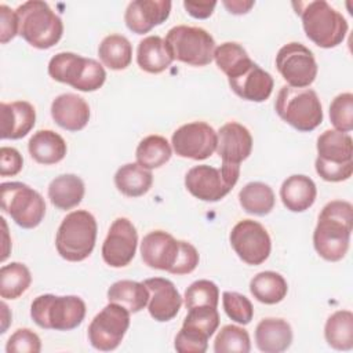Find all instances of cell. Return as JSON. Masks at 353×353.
Segmentation results:
<instances>
[{"mask_svg":"<svg viewBox=\"0 0 353 353\" xmlns=\"http://www.w3.org/2000/svg\"><path fill=\"white\" fill-rule=\"evenodd\" d=\"M216 134V153L222 159V164L240 165L243 160L248 159L252 152V137L247 127L230 121L223 124Z\"/></svg>","mask_w":353,"mask_h":353,"instance_id":"44dd1931","label":"cell"},{"mask_svg":"<svg viewBox=\"0 0 353 353\" xmlns=\"http://www.w3.org/2000/svg\"><path fill=\"white\" fill-rule=\"evenodd\" d=\"M172 57L170 55L164 39L160 36H148L142 39L137 50L138 66L148 73H161L171 63Z\"/></svg>","mask_w":353,"mask_h":353,"instance_id":"f1b7e54d","label":"cell"},{"mask_svg":"<svg viewBox=\"0 0 353 353\" xmlns=\"http://www.w3.org/2000/svg\"><path fill=\"white\" fill-rule=\"evenodd\" d=\"M232 91L241 99L251 102L266 101L273 91L274 80L259 65L252 62L241 73L228 79Z\"/></svg>","mask_w":353,"mask_h":353,"instance_id":"7402d4cb","label":"cell"},{"mask_svg":"<svg viewBox=\"0 0 353 353\" xmlns=\"http://www.w3.org/2000/svg\"><path fill=\"white\" fill-rule=\"evenodd\" d=\"M32 283V274L26 265L11 262L0 269V295L4 299L19 298Z\"/></svg>","mask_w":353,"mask_h":353,"instance_id":"8d00e7d4","label":"cell"},{"mask_svg":"<svg viewBox=\"0 0 353 353\" xmlns=\"http://www.w3.org/2000/svg\"><path fill=\"white\" fill-rule=\"evenodd\" d=\"M223 310L229 319L239 324H248L254 317V307L251 301L243 294L234 291H225L222 294Z\"/></svg>","mask_w":353,"mask_h":353,"instance_id":"b9f144b4","label":"cell"},{"mask_svg":"<svg viewBox=\"0 0 353 353\" xmlns=\"http://www.w3.org/2000/svg\"><path fill=\"white\" fill-rule=\"evenodd\" d=\"M317 188L312 178L295 174L288 176L280 188V199L284 207L292 212L309 210L316 200Z\"/></svg>","mask_w":353,"mask_h":353,"instance_id":"484cf974","label":"cell"},{"mask_svg":"<svg viewBox=\"0 0 353 353\" xmlns=\"http://www.w3.org/2000/svg\"><path fill=\"white\" fill-rule=\"evenodd\" d=\"M51 116L61 128L76 132L87 125L90 120V106L84 98L66 92L52 101Z\"/></svg>","mask_w":353,"mask_h":353,"instance_id":"cb8c5ba5","label":"cell"},{"mask_svg":"<svg viewBox=\"0 0 353 353\" xmlns=\"http://www.w3.org/2000/svg\"><path fill=\"white\" fill-rule=\"evenodd\" d=\"M171 143L178 156L192 160H204L216 150L218 134L204 121H192L175 130Z\"/></svg>","mask_w":353,"mask_h":353,"instance_id":"e0dca14e","label":"cell"},{"mask_svg":"<svg viewBox=\"0 0 353 353\" xmlns=\"http://www.w3.org/2000/svg\"><path fill=\"white\" fill-rule=\"evenodd\" d=\"M186 309L197 306H211L218 307L219 302V288L211 280H197L192 283L183 295Z\"/></svg>","mask_w":353,"mask_h":353,"instance_id":"ab89813d","label":"cell"},{"mask_svg":"<svg viewBox=\"0 0 353 353\" xmlns=\"http://www.w3.org/2000/svg\"><path fill=\"white\" fill-rule=\"evenodd\" d=\"M250 292L258 302L274 305L285 298L288 285L280 273L265 270L252 277L250 281Z\"/></svg>","mask_w":353,"mask_h":353,"instance_id":"1f68e13d","label":"cell"},{"mask_svg":"<svg viewBox=\"0 0 353 353\" xmlns=\"http://www.w3.org/2000/svg\"><path fill=\"white\" fill-rule=\"evenodd\" d=\"M250 350V335L247 330L239 325H223L214 341L215 353H248Z\"/></svg>","mask_w":353,"mask_h":353,"instance_id":"f35d334b","label":"cell"},{"mask_svg":"<svg viewBox=\"0 0 353 353\" xmlns=\"http://www.w3.org/2000/svg\"><path fill=\"white\" fill-rule=\"evenodd\" d=\"M223 6L228 8L229 12L241 15L251 10L254 6V1H244V0H232V1H223Z\"/></svg>","mask_w":353,"mask_h":353,"instance_id":"7dc6e473","label":"cell"},{"mask_svg":"<svg viewBox=\"0 0 353 353\" xmlns=\"http://www.w3.org/2000/svg\"><path fill=\"white\" fill-rule=\"evenodd\" d=\"M48 74L59 83L72 85L83 92L99 90L105 80V68L95 59L74 52H58L48 62Z\"/></svg>","mask_w":353,"mask_h":353,"instance_id":"9c48e42d","label":"cell"},{"mask_svg":"<svg viewBox=\"0 0 353 353\" xmlns=\"http://www.w3.org/2000/svg\"><path fill=\"white\" fill-rule=\"evenodd\" d=\"M330 120L336 131L350 132L353 130V94L342 92L330 105Z\"/></svg>","mask_w":353,"mask_h":353,"instance_id":"60d3db41","label":"cell"},{"mask_svg":"<svg viewBox=\"0 0 353 353\" xmlns=\"http://www.w3.org/2000/svg\"><path fill=\"white\" fill-rule=\"evenodd\" d=\"M165 46L172 59L190 66H205L212 62L215 40L205 29L178 25L168 30Z\"/></svg>","mask_w":353,"mask_h":353,"instance_id":"30bf717a","label":"cell"},{"mask_svg":"<svg viewBox=\"0 0 353 353\" xmlns=\"http://www.w3.org/2000/svg\"><path fill=\"white\" fill-rule=\"evenodd\" d=\"M239 201L245 212L263 216L273 210L276 197L269 185L263 182H250L240 190Z\"/></svg>","mask_w":353,"mask_h":353,"instance_id":"e575fe53","label":"cell"},{"mask_svg":"<svg viewBox=\"0 0 353 353\" xmlns=\"http://www.w3.org/2000/svg\"><path fill=\"white\" fill-rule=\"evenodd\" d=\"M276 112L287 124L301 132L317 128L323 121V108L316 91L283 85L277 94Z\"/></svg>","mask_w":353,"mask_h":353,"instance_id":"ba28073f","label":"cell"},{"mask_svg":"<svg viewBox=\"0 0 353 353\" xmlns=\"http://www.w3.org/2000/svg\"><path fill=\"white\" fill-rule=\"evenodd\" d=\"M353 230V205L345 200L327 203L313 232L316 252L328 262H338L347 254Z\"/></svg>","mask_w":353,"mask_h":353,"instance_id":"6da1fadb","label":"cell"},{"mask_svg":"<svg viewBox=\"0 0 353 353\" xmlns=\"http://www.w3.org/2000/svg\"><path fill=\"white\" fill-rule=\"evenodd\" d=\"M1 312H3V324H1V331H0V332L4 334L6 330H7V327H8V323H10L8 320H11V317H10V319L7 317V314H8L10 312H8V306L6 305V302H1Z\"/></svg>","mask_w":353,"mask_h":353,"instance_id":"681fc988","label":"cell"},{"mask_svg":"<svg viewBox=\"0 0 353 353\" xmlns=\"http://www.w3.org/2000/svg\"><path fill=\"white\" fill-rule=\"evenodd\" d=\"M138 232L127 218H117L109 228L102 244V258L112 268H124L135 256Z\"/></svg>","mask_w":353,"mask_h":353,"instance_id":"ac0fdd59","label":"cell"},{"mask_svg":"<svg viewBox=\"0 0 353 353\" xmlns=\"http://www.w3.org/2000/svg\"><path fill=\"white\" fill-rule=\"evenodd\" d=\"M256 347L263 353H280L292 343V328L284 319H262L255 328Z\"/></svg>","mask_w":353,"mask_h":353,"instance_id":"d4e9b609","label":"cell"},{"mask_svg":"<svg viewBox=\"0 0 353 353\" xmlns=\"http://www.w3.org/2000/svg\"><path fill=\"white\" fill-rule=\"evenodd\" d=\"M229 240L237 256L247 265H261L270 255V236L256 221L243 219L237 222L229 234Z\"/></svg>","mask_w":353,"mask_h":353,"instance_id":"2e32d148","label":"cell"},{"mask_svg":"<svg viewBox=\"0 0 353 353\" xmlns=\"http://www.w3.org/2000/svg\"><path fill=\"white\" fill-rule=\"evenodd\" d=\"M327 343L335 350H350L353 347V313L350 310H336L324 325Z\"/></svg>","mask_w":353,"mask_h":353,"instance_id":"836d02e7","label":"cell"},{"mask_svg":"<svg viewBox=\"0 0 353 353\" xmlns=\"http://www.w3.org/2000/svg\"><path fill=\"white\" fill-rule=\"evenodd\" d=\"M215 6H216V1H193V0L183 1V7L186 12L196 19H205L211 17Z\"/></svg>","mask_w":353,"mask_h":353,"instance_id":"bcb514c9","label":"cell"},{"mask_svg":"<svg viewBox=\"0 0 353 353\" xmlns=\"http://www.w3.org/2000/svg\"><path fill=\"white\" fill-rule=\"evenodd\" d=\"M18 34L39 50L54 47L63 34L59 15L41 0H29L17 8Z\"/></svg>","mask_w":353,"mask_h":353,"instance_id":"277c9868","label":"cell"},{"mask_svg":"<svg viewBox=\"0 0 353 353\" xmlns=\"http://www.w3.org/2000/svg\"><path fill=\"white\" fill-rule=\"evenodd\" d=\"M141 256L149 268L178 276L192 273L200 261L194 245L164 230H153L142 239Z\"/></svg>","mask_w":353,"mask_h":353,"instance_id":"7a4b0ae2","label":"cell"},{"mask_svg":"<svg viewBox=\"0 0 353 353\" xmlns=\"http://www.w3.org/2000/svg\"><path fill=\"white\" fill-rule=\"evenodd\" d=\"M240 165L222 164L221 168L208 164L192 167L185 175L188 192L201 201H219L237 183Z\"/></svg>","mask_w":353,"mask_h":353,"instance_id":"7c38bea8","label":"cell"},{"mask_svg":"<svg viewBox=\"0 0 353 353\" xmlns=\"http://www.w3.org/2000/svg\"><path fill=\"white\" fill-rule=\"evenodd\" d=\"M1 139H21L28 135L36 123V110L26 101L0 103Z\"/></svg>","mask_w":353,"mask_h":353,"instance_id":"603a6c76","label":"cell"},{"mask_svg":"<svg viewBox=\"0 0 353 353\" xmlns=\"http://www.w3.org/2000/svg\"><path fill=\"white\" fill-rule=\"evenodd\" d=\"M108 301L124 306L130 313H138L149 302V290L139 281L119 280L109 287Z\"/></svg>","mask_w":353,"mask_h":353,"instance_id":"4dcf8cb0","label":"cell"},{"mask_svg":"<svg viewBox=\"0 0 353 353\" xmlns=\"http://www.w3.org/2000/svg\"><path fill=\"white\" fill-rule=\"evenodd\" d=\"M28 150L36 163L51 165L63 160L68 152V146L65 139L55 131L39 130L30 137L28 142Z\"/></svg>","mask_w":353,"mask_h":353,"instance_id":"4316f807","label":"cell"},{"mask_svg":"<svg viewBox=\"0 0 353 353\" xmlns=\"http://www.w3.org/2000/svg\"><path fill=\"white\" fill-rule=\"evenodd\" d=\"M219 327L216 307L197 306L188 309L182 328L175 336L174 347L179 353H204L208 339Z\"/></svg>","mask_w":353,"mask_h":353,"instance_id":"4fadbf2b","label":"cell"},{"mask_svg":"<svg viewBox=\"0 0 353 353\" xmlns=\"http://www.w3.org/2000/svg\"><path fill=\"white\" fill-rule=\"evenodd\" d=\"M97 232L98 225L91 212L87 210L69 212L57 230L55 247L58 254L69 262L87 259L95 247Z\"/></svg>","mask_w":353,"mask_h":353,"instance_id":"5b68a950","label":"cell"},{"mask_svg":"<svg viewBox=\"0 0 353 353\" xmlns=\"http://www.w3.org/2000/svg\"><path fill=\"white\" fill-rule=\"evenodd\" d=\"M130 327V312L109 302L90 323L88 341L92 347L101 352L114 350L123 341Z\"/></svg>","mask_w":353,"mask_h":353,"instance_id":"5bb4252c","label":"cell"},{"mask_svg":"<svg viewBox=\"0 0 353 353\" xmlns=\"http://www.w3.org/2000/svg\"><path fill=\"white\" fill-rule=\"evenodd\" d=\"M143 284L149 290L148 310L150 317L160 323L172 320L182 306V296L174 283L164 277H152L146 279Z\"/></svg>","mask_w":353,"mask_h":353,"instance_id":"d6986e66","label":"cell"},{"mask_svg":"<svg viewBox=\"0 0 353 353\" xmlns=\"http://www.w3.org/2000/svg\"><path fill=\"white\" fill-rule=\"evenodd\" d=\"M18 34V17L17 11H12L8 6H0V41L8 43Z\"/></svg>","mask_w":353,"mask_h":353,"instance_id":"f6af8a7d","label":"cell"},{"mask_svg":"<svg viewBox=\"0 0 353 353\" xmlns=\"http://www.w3.org/2000/svg\"><path fill=\"white\" fill-rule=\"evenodd\" d=\"M172 3L170 0H135L127 6L124 22L137 34L150 32L170 17Z\"/></svg>","mask_w":353,"mask_h":353,"instance_id":"ffe728a7","label":"cell"},{"mask_svg":"<svg viewBox=\"0 0 353 353\" xmlns=\"http://www.w3.org/2000/svg\"><path fill=\"white\" fill-rule=\"evenodd\" d=\"M41 350V341L36 332L29 328L17 330L7 341V353H39Z\"/></svg>","mask_w":353,"mask_h":353,"instance_id":"7bdbcfd3","label":"cell"},{"mask_svg":"<svg viewBox=\"0 0 353 353\" xmlns=\"http://www.w3.org/2000/svg\"><path fill=\"white\" fill-rule=\"evenodd\" d=\"M214 59L216 66L228 76V79L241 73L254 62L248 57L247 51L240 44L233 41H226L215 47Z\"/></svg>","mask_w":353,"mask_h":353,"instance_id":"74e56055","label":"cell"},{"mask_svg":"<svg viewBox=\"0 0 353 353\" xmlns=\"http://www.w3.org/2000/svg\"><path fill=\"white\" fill-rule=\"evenodd\" d=\"M98 55L106 68L112 70H123L128 68L132 61V46L125 36L113 33L101 41Z\"/></svg>","mask_w":353,"mask_h":353,"instance_id":"d6a6232c","label":"cell"},{"mask_svg":"<svg viewBox=\"0 0 353 353\" xmlns=\"http://www.w3.org/2000/svg\"><path fill=\"white\" fill-rule=\"evenodd\" d=\"M23 165V159L15 148L3 146L0 149V175L1 176H14L17 175Z\"/></svg>","mask_w":353,"mask_h":353,"instance_id":"ee69618b","label":"cell"},{"mask_svg":"<svg viewBox=\"0 0 353 353\" xmlns=\"http://www.w3.org/2000/svg\"><path fill=\"white\" fill-rule=\"evenodd\" d=\"M316 172L327 182H342L353 174V139L347 132L327 130L317 138Z\"/></svg>","mask_w":353,"mask_h":353,"instance_id":"8992f818","label":"cell"},{"mask_svg":"<svg viewBox=\"0 0 353 353\" xmlns=\"http://www.w3.org/2000/svg\"><path fill=\"white\" fill-rule=\"evenodd\" d=\"M0 203L1 210L23 229L39 226L46 215L43 196L22 182H3L0 185Z\"/></svg>","mask_w":353,"mask_h":353,"instance_id":"8fae6325","label":"cell"},{"mask_svg":"<svg viewBox=\"0 0 353 353\" xmlns=\"http://www.w3.org/2000/svg\"><path fill=\"white\" fill-rule=\"evenodd\" d=\"M171 145L161 135H149L143 138L135 150L137 163L146 170H154L164 165L171 159Z\"/></svg>","mask_w":353,"mask_h":353,"instance_id":"d590c367","label":"cell"},{"mask_svg":"<svg viewBox=\"0 0 353 353\" xmlns=\"http://www.w3.org/2000/svg\"><path fill=\"white\" fill-rule=\"evenodd\" d=\"M32 320L44 330L70 331L85 317V303L80 296L52 294L39 295L30 305Z\"/></svg>","mask_w":353,"mask_h":353,"instance_id":"52a82bcc","label":"cell"},{"mask_svg":"<svg viewBox=\"0 0 353 353\" xmlns=\"http://www.w3.org/2000/svg\"><path fill=\"white\" fill-rule=\"evenodd\" d=\"M84 182L74 174H62L55 176L48 185V199L58 210H72L77 207L84 197Z\"/></svg>","mask_w":353,"mask_h":353,"instance_id":"83f0119b","label":"cell"},{"mask_svg":"<svg viewBox=\"0 0 353 353\" xmlns=\"http://www.w3.org/2000/svg\"><path fill=\"white\" fill-rule=\"evenodd\" d=\"M153 183L150 170L141 167L138 163H127L114 174L117 190L127 197H141L149 192Z\"/></svg>","mask_w":353,"mask_h":353,"instance_id":"f546056e","label":"cell"},{"mask_svg":"<svg viewBox=\"0 0 353 353\" xmlns=\"http://www.w3.org/2000/svg\"><path fill=\"white\" fill-rule=\"evenodd\" d=\"M0 221H1V225H3V241H4V245H3V255H1V262H4L6 259H7V256H8V252H10V243L11 241H8V239H7V236H8V233H7V223H6V219L4 218H0Z\"/></svg>","mask_w":353,"mask_h":353,"instance_id":"c3c4849f","label":"cell"},{"mask_svg":"<svg viewBox=\"0 0 353 353\" xmlns=\"http://www.w3.org/2000/svg\"><path fill=\"white\" fill-rule=\"evenodd\" d=\"M276 68L283 79L294 88L309 87L317 76V62L313 52L301 43L283 46L276 55Z\"/></svg>","mask_w":353,"mask_h":353,"instance_id":"9a60e30c","label":"cell"},{"mask_svg":"<svg viewBox=\"0 0 353 353\" xmlns=\"http://www.w3.org/2000/svg\"><path fill=\"white\" fill-rule=\"evenodd\" d=\"M292 7L302 19L303 30L309 40L321 48L339 46L347 33L343 15L324 0L294 1Z\"/></svg>","mask_w":353,"mask_h":353,"instance_id":"3957f363","label":"cell"}]
</instances>
